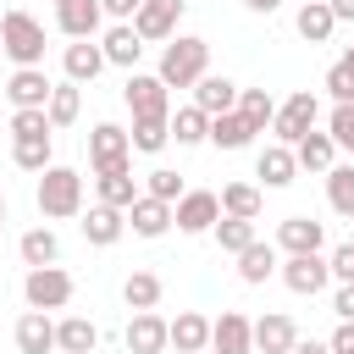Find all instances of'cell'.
Segmentation results:
<instances>
[{"label": "cell", "mask_w": 354, "mask_h": 354, "mask_svg": "<svg viewBox=\"0 0 354 354\" xmlns=\"http://www.w3.org/2000/svg\"><path fill=\"white\" fill-rule=\"evenodd\" d=\"M100 50H105V66L133 72V66H138V55H144V39L133 33V22H111V28L100 33Z\"/></svg>", "instance_id": "obj_20"}, {"label": "cell", "mask_w": 354, "mask_h": 354, "mask_svg": "<svg viewBox=\"0 0 354 354\" xmlns=\"http://www.w3.org/2000/svg\"><path fill=\"white\" fill-rule=\"evenodd\" d=\"M326 94H332V105H354V66L348 61L326 66Z\"/></svg>", "instance_id": "obj_42"}, {"label": "cell", "mask_w": 354, "mask_h": 354, "mask_svg": "<svg viewBox=\"0 0 354 354\" xmlns=\"http://www.w3.org/2000/svg\"><path fill=\"white\" fill-rule=\"evenodd\" d=\"M122 100H127V111L133 116H171V88L155 77V72H127V83H122Z\"/></svg>", "instance_id": "obj_8"}, {"label": "cell", "mask_w": 354, "mask_h": 354, "mask_svg": "<svg viewBox=\"0 0 354 354\" xmlns=\"http://www.w3.org/2000/svg\"><path fill=\"white\" fill-rule=\"evenodd\" d=\"M326 249V227L315 216H282L277 221V254H321Z\"/></svg>", "instance_id": "obj_12"}, {"label": "cell", "mask_w": 354, "mask_h": 354, "mask_svg": "<svg viewBox=\"0 0 354 354\" xmlns=\"http://www.w3.org/2000/svg\"><path fill=\"white\" fill-rule=\"evenodd\" d=\"M288 354H332V348H326V343H315V337H299Z\"/></svg>", "instance_id": "obj_50"}, {"label": "cell", "mask_w": 354, "mask_h": 354, "mask_svg": "<svg viewBox=\"0 0 354 354\" xmlns=\"http://www.w3.org/2000/svg\"><path fill=\"white\" fill-rule=\"evenodd\" d=\"M326 177V205L343 216V221H354V166H332V171H321Z\"/></svg>", "instance_id": "obj_39"}, {"label": "cell", "mask_w": 354, "mask_h": 354, "mask_svg": "<svg viewBox=\"0 0 354 354\" xmlns=\"http://www.w3.org/2000/svg\"><path fill=\"white\" fill-rule=\"evenodd\" d=\"M77 227H83V238L94 243V249H111V243H122V232H127V210H116V205H88L83 216H77Z\"/></svg>", "instance_id": "obj_15"}, {"label": "cell", "mask_w": 354, "mask_h": 354, "mask_svg": "<svg viewBox=\"0 0 354 354\" xmlns=\"http://www.w3.org/2000/svg\"><path fill=\"white\" fill-rule=\"evenodd\" d=\"M332 310H337V321H354V282H337V293H332Z\"/></svg>", "instance_id": "obj_46"}, {"label": "cell", "mask_w": 354, "mask_h": 354, "mask_svg": "<svg viewBox=\"0 0 354 354\" xmlns=\"http://www.w3.org/2000/svg\"><path fill=\"white\" fill-rule=\"evenodd\" d=\"M50 160H55V155H50V133H44V138H11V166H17V171H33V177H39Z\"/></svg>", "instance_id": "obj_40"}, {"label": "cell", "mask_w": 354, "mask_h": 354, "mask_svg": "<svg viewBox=\"0 0 354 354\" xmlns=\"http://www.w3.org/2000/svg\"><path fill=\"white\" fill-rule=\"evenodd\" d=\"M55 28L66 39H94L105 28V11H100V0H55Z\"/></svg>", "instance_id": "obj_16"}, {"label": "cell", "mask_w": 354, "mask_h": 354, "mask_svg": "<svg viewBox=\"0 0 354 354\" xmlns=\"http://www.w3.org/2000/svg\"><path fill=\"white\" fill-rule=\"evenodd\" d=\"M11 337H17V354H55V321H50V310H22Z\"/></svg>", "instance_id": "obj_19"}, {"label": "cell", "mask_w": 354, "mask_h": 354, "mask_svg": "<svg viewBox=\"0 0 354 354\" xmlns=\"http://www.w3.org/2000/svg\"><path fill=\"white\" fill-rule=\"evenodd\" d=\"M205 133H210V116H205L199 105H183V111H171V138H177V149H194V144H205Z\"/></svg>", "instance_id": "obj_37"}, {"label": "cell", "mask_w": 354, "mask_h": 354, "mask_svg": "<svg viewBox=\"0 0 354 354\" xmlns=\"http://www.w3.org/2000/svg\"><path fill=\"white\" fill-rule=\"evenodd\" d=\"M127 354H166V315L160 310H133L122 326Z\"/></svg>", "instance_id": "obj_13"}, {"label": "cell", "mask_w": 354, "mask_h": 354, "mask_svg": "<svg viewBox=\"0 0 354 354\" xmlns=\"http://www.w3.org/2000/svg\"><path fill=\"white\" fill-rule=\"evenodd\" d=\"M210 354H254V326L243 310H221L210 321Z\"/></svg>", "instance_id": "obj_14"}, {"label": "cell", "mask_w": 354, "mask_h": 354, "mask_svg": "<svg viewBox=\"0 0 354 354\" xmlns=\"http://www.w3.org/2000/svg\"><path fill=\"white\" fill-rule=\"evenodd\" d=\"M326 133H332V144H337V149H348V155H354V105H332Z\"/></svg>", "instance_id": "obj_43"}, {"label": "cell", "mask_w": 354, "mask_h": 354, "mask_svg": "<svg viewBox=\"0 0 354 354\" xmlns=\"http://www.w3.org/2000/svg\"><path fill=\"white\" fill-rule=\"evenodd\" d=\"M133 166V144H127V127L122 122H94L88 127V171H122Z\"/></svg>", "instance_id": "obj_6"}, {"label": "cell", "mask_w": 354, "mask_h": 354, "mask_svg": "<svg viewBox=\"0 0 354 354\" xmlns=\"http://www.w3.org/2000/svg\"><path fill=\"white\" fill-rule=\"evenodd\" d=\"M44 116H50V127H55V133H61V127H72V122L83 116V83H72V77H66V83H55V88H50V100H44Z\"/></svg>", "instance_id": "obj_30"}, {"label": "cell", "mask_w": 354, "mask_h": 354, "mask_svg": "<svg viewBox=\"0 0 354 354\" xmlns=\"http://www.w3.org/2000/svg\"><path fill=\"white\" fill-rule=\"evenodd\" d=\"M0 50L11 55V66H44V22L22 6H11L0 17Z\"/></svg>", "instance_id": "obj_3"}, {"label": "cell", "mask_w": 354, "mask_h": 354, "mask_svg": "<svg viewBox=\"0 0 354 354\" xmlns=\"http://www.w3.org/2000/svg\"><path fill=\"white\" fill-rule=\"evenodd\" d=\"M72 293H77V282H72V271H61V260L55 266H28V277H22L28 310H66Z\"/></svg>", "instance_id": "obj_4"}, {"label": "cell", "mask_w": 354, "mask_h": 354, "mask_svg": "<svg viewBox=\"0 0 354 354\" xmlns=\"http://www.w3.org/2000/svg\"><path fill=\"white\" fill-rule=\"evenodd\" d=\"M44 133H55L44 111H11V138H44Z\"/></svg>", "instance_id": "obj_44"}, {"label": "cell", "mask_w": 354, "mask_h": 354, "mask_svg": "<svg viewBox=\"0 0 354 354\" xmlns=\"http://www.w3.org/2000/svg\"><path fill=\"white\" fill-rule=\"evenodd\" d=\"M254 177H260V188H288V183L299 177V160H293V149L271 138V144L254 155Z\"/></svg>", "instance_id": "obj_21"}, {"label": "cell", "mask_w": 354, "mask_h": 354, "mask_svg": "<svg viewBox=\"0 0 354 354\" xmlns=\"http://www.w3.org/2000/svg\"><path fill=\"white\" fill-rule=\"evenodd\" d=\"M127 144H133V155H160L171 144V116H133Z\"/></svg>", "instance_id": "obj_31"}, {"label": "cell", "mask_w": 354, "mask_h": 354, "mask_svg": "<svg viewBox=\"0 0 354 354\" xmlns=\"http://www.w3.org/2000/svg\"><path fill=\"white\" fill-rule=\"evenodd\" d=\"M277 277H282V288L299 293V299H315V293H326V282H332L326 254H282Z\"/></svg>", "instance_id": "obj_7"}, {"label": "cell", "mask_w": 354, "mask_h": 354, "mask_svg": "<svg viewBox=\"0 0 354 354\" xmlns=\"http://www.w3.org/2000/svg\"><path fill=\"white\" fill-rule=\"evenodd\" d=\"M293 160H299V171H332V166H337L332 133H326V127H310V133L293 144Z\"/></svg>", "instance_id": "obj_24"}, {"label": "cell", "mask_w": 354, "mask_h": 354, "mask_svg": "<svg viewBox=\"0 0 354 354\" xmlns=\"http://www.w3.org/2000/svg\"><path fill=\"white\" fill-rule=\"evenodd\" d=\"M254 326V354H288L293 343H299V326H293V315H282V310H266L260 321H249Z\"/></svg>", "instance_id": "obj_18"}, {"label": "cell", "mask_w": 354, "mask_h": 354, "mask_svg": "<svg viewBox=\"0 0 354 354\" xmlns=\"http://www.w3.org/2000/svg\"><path fill=\"white\" fill-rule=\"evenodd\" d=\"M0 227H6V194H0Z\"/></svg>", "instance_id": "obj_53"}, {"label": "cell", "mask_w": 354, "mask_h": 354, "mask_svg": "<svg viewBox=\"0 0 354 354\" xmlns=\"http://www.w3.org/2000/svg\"><path fill=\"white\" fill-rule=\"evenodd\" d=\"M17 254H22V266H55L61 260V238L50 227H28L17 238Z\"/></svg>", "instance_id": "obj_34"}, {"label": "cell", "mask_w": 354, "mask_h": 354, "mask_svg": "<svg viewBox=\"0 0 354 354\" xmlns=\"http://www.w3.org/2000/svg\"><path fill=\"white\" fill-rule=\"evenodd\" d=\"M232 260H238V277H243L249 288H260V282H271V277H277V266H282V254H277V243H260V238H254L249 249H238Z\"/></svg>", "instance_id": "obj_26"}, {"label": "cell", "mask_w": 354, "mask_h": 354, "mask_svg": "<svg viewBox=\"0 0 354 354\" xmlns=\"http://www.w3.org/2000/svg\"><path fill=\"white\" fill-rule=\"evenodd\" d=\"M50 88H55V83H50V72H44V66H17V72L6 77V88H0V94L11 100V111H44Z\"/></svg>", "instance_id": "obj_11"}, {"label": "cell", "mask_w": 354, "mask_h": 354, "mask_svg": "<svg viewBox=\"0 0 354 354\" xmlns=\"http://www.w3.org/2000/svg\"><path fill=\"white\" fill-rule=\"evenodd\" d=\"M221 216H243V221H260V210H266V188L260 183H221Z\"/></svg>", "instance_id": "obj_25"}, {"label": "cell", "mask_w": 354, "mask_h": 354, "mask_svg": "<svg viewBox=\"0 0 354 354\" xmlns=\"http://www.w3.org/2000/svg\"><path fill=\"white\" fill-rule=\"evenodd\" d=\"M216 216H221V199H216L210 188H183V199L171 205V227H177V232H188V238L210 232V227H216Z\"/></svg>", "instance_id": "obj_9"}, {"label": "cell", "mask_w": 354, "mask_h": 354, "mask_svg": "<svg viewBox=\"0 0 354 354\" xmlns=\"http://www.w3.org/2000/svg\"><path fill=\"white\" fill-rule=\"evenodd\" d=\"M210 238L221 243V254H238V249H249V243H254L260 232H254V221H243V216H216Z\"/></svg>", "instance_id": "obj_38"}, {"label": "cell", "mask_w": 354, "mask_h": 354, "mask_svg": "<svg viewBox=\"0 0 354 354\" xmlns=\"http://www.w3.org/2000/svg\"><path fill=\"white\" fill-rule=\"evenodd\" d=\"M326 271H332L337 282H354V238H348V243H337V249L326 254Z\"/></svg>", "instance_id": "obj_45"}, {"label": "cell", "mask_w": 354, "mask_h": 354, "mask_svg": "<svg viewBox=\"0 0 354 354\" xmlns=\"http://www.w3.org/2000/svg\"><path fill=\"white\" fill-rule=\"evenodd\" d=\"M315 122H321V100H315V88H293V94L277 105V116H271V138L293 149Z\"/></svg>", "instance_id": "obj_5"}, {"label": "cell", "mask_w": 354, "mask_h": 354, "mask_svg": "<svg viewBox=\"0 0 354 354\" xmlns=\"http://www.w3.org/2000/svg\"><path fill=\"white\" fill-rule=\"evenodd\" d=\"M205 72H210V39H199V33H171L166 50H160L155 77H160L166 88H194Z\"/></svg>", "instance_id": "obj_2"}, {"label": "cell", "mask_w": 354, "mask_h": 354, "mask_svg": "<svg viewBox=\"0 0 354 354\" xmlns=\"http://www.w3.org/2000/svg\"><path fill=\"white\" fill-rule=\"evenodd\" d=\"M127 227H133L138 238H166V232H171V205L155 199V194H138V199L127 205Z\"/></svg>", "instance_id": "obj_22"}, {"label": "cell", "mask_w": 354, "mask_h": 354, "mask_svg": "<svg viewBox=\"0 0 354 354\" xmlns=\"http://www.w3.org/2000/svg\"><path fill=\"white\" fill-rule=\"evenodd\" d=\"M293 28H299V39H304V44H326V39H332V28H337V17L326 11V0H299Z\"/></svg>", "instance_id": "obj_29"}, {"label": "cell", "mask_w": 354, "mask_h": 354, "mask_svg": "<svg viewBox=\"0 0 354 354\" xmlns=\"http://www.w3.org/2000/svg\"><path fill=\"white\" fill-rule=\"evenodd\" d=\"M94 194H100V205H116V210H127L144 188H138V177H133V166H122V171H100L94 177Z\"/></svg>", "instance_id": "obj_33"}, {"label": "cell", "mask_w": 354, "mask_h": 354, "mask_svg": "<svg viewBox=\"0 0 354 354\" xmlns=\"http://www.w3.org/2000/svg\"><path fill=\"white\" fill-rule=\"evenodd\" d=\"M33 205L44 221H77L83 216V171L77 166H44L39 171V188H33Z\"/></svg>", "instance_id": "obj_1"}, {"label": "cell", "mask_w": 354, "mask_h": 354, "mask_svg": "<svg viewBox=\"0 0 354 354\" xmlns=\"http://www.w3.org/2000/svg\"><path fill=\"white\" fill-rule=\"evenodd\" d=\"M343 61H348V66H354V44H348V50H343Z\"/></svg>", "instance_id": "obj_52"}, {"label": "cell", "mask_w": 354, "mask_h": 354, "mask_svg": "<svg viewBox=\"0 0 354 354\" xmlns=\"http://www.w3.org/2000/svg\"><path fill=\"white\" fill-rule=\"evenodd\" d=\"M144 0H100V11L111 17V22H133V11H138Z\"/></svg>", "instance_id": "obj_47"}, {"label": "cell", "mask_w": 354, "mask_h": 354, "mask_svg": "<svg viewBox=\"0 0 354 354\" xmlns=\"http://www.w3.org/2000/svg\"><path fill=\"white\" fill-rule=\"evenodd\" d=\"M243 11H254V17H271V11H282V0H243Z\"/></svg>", "instance_id": "obj_51"}, {"label": "cell", "mask_w": 354, "mask_h": 354, "mask_svg": "<svg viewBox=\"0 0 354 354\" xmlns=\"http://www.w3.org/2000/svg\"><path fill=\"white\" fill-rule=\"evenodd\" d=\"M205 144H216V149H249V144H254V127H249L238 111H221V116H210Z\"/></svg>", "instance_id": "obj_32"}, {"label": "cell", "mask_w": 354, "mask_h": 354, "mask_svg": "<svg viewBox=\"0 0 354 354\" xmlns=\"http://www.w3.org/2000/svg\"><path fill=\"white\" fill-rule=\"evenodd\" d=\"M61 72H66L72 83H94V77L105 72V50H100L94 39H72V44L61 50Z\"/></svg>", "instance_id": "obj_23"}, {"label": "cell", "mask_w": 354, "mask_h": 354, "mask_svg": "<svg viewBox=\"0 0 354 354\" xmlns=\"http://www.w3.org/2000/svg\"><path fill=\"white\" fill-rule=\"evenodd\" d=\"M254 133H271V116H277V100L266 88H238V105H232Z\"/></svg>", "instance_id": "obj_36"}, {"label": "cell", "mask_w": 354, "mask_h": 354, "mask_svg": "<svg viewBox=\"0 0 354 354\" xmlns=\"http://www.w3.org/2000/svg\"><path fill=\"white\" fill-rule=\"evenodd\" d=\"M166 348H177V354H199V348H210V315H199V310H177V321H166Z\"/></svg>", "instance_id": "obj_17"}, {"label": "cell", "mask_w": 354, "mask_h": 354, "mask_svg": "<svg viewBox=\"0 0 354 354\" xmlns=\"http://www.w3.org/2000/svg\"><path fill=\"white\" fill-rule=\"evenodd\" d=\"M199 354H210V348H199Z\"/></svg>", "instance_id": "obj_54"}, {"label": "cell", "mask_w": 354, "mask_h": 354, "mask_svg": "<svg viewBox=\"0 0 354 354\" xmlns=\"http://www.w3.org/2000/svg\"><path fill=\"white\" fill-rule=\"evenodd\" d=\"M160 293H166V282L155 271H127V282H122V304L127 310H160Z\"/></svg>", "instance_id": "obj_35"}, {"label": "cell", "mask_w": 354, "mask_h": 354, "mask_svg": "<svg viewBox=\"0 0 354 354\" xmlns=\"http://www.w3.org/2000/svg\"><path fill=\"white\" fill-rule=\"evenodd\" d=\"M144 194H155V199L177 205V199H183V177H177L171 166H155V171H144Z\"/></svg>", "instance_id": "obj_41"}, {"label": "cell", "mask_w": 354, "mask_h": 354, "mask_svg": "<svg viewBox=\"0 0 354 354\" xmlns=\"http://www.w3.org/2000/svg\"><path fill=\"white\" fill-rule=\"evenodd\" d=\"M100 348V326L88 315H61L55 321V354H94Z\"/></svg>", "instance_id": "obj_27"}, {"label": "cell", "mask_w": 354, "mask_h": 354, "mask_svg": "<svg viewBox=\"0 0 354 354\" xmlns=\"http://www.w3.org/2000/svg\"><path fill=\"white\" fill-rule=\"evenodd\" d=\"M183 11H188V0H144V6L133 11V33H138L144 44H166V39L177 33Z\"/></svg>", "instance_id": "obj_10"}, {"label": "cell", "mask_w": 354, "mask_h": 354, "mask_svg": "<svg viewBox=\"0 0 354 354\" xmlns=\"http://www.w3.org/2000/svg\"><path fill=\"white\" fill-rule=\"evenodd\" d=\"M194 105H199L205 116H221V111H232V105H238V83H232V77H221V72H205V77L194 83Z\"/></svg>", "instance_id": "obj_28"}, {"label": "cell", "mask_w": 354, "mask_h": 354, "mask_svg": "<svg viewBox=\"0 0 354 354\" xmlns=\"http://www.w3.org/2000/svg\"><path fill=\"white\" fill-rule=\"evenodd\" d=\"M326 11H332L337 22H354V0H326Z\"/></svg>", "instance_id": "obj_49"}, {"label": "cell", "mask_w": 354, "mask_h": 354, "mask_svg": "<svg viewBox=\"0 0 354 354\" xmlns=\"http://www.w3.org/2000/svg\"><path fill=\"white\" fill-rule=\"evenodd\" d=\"M326 348L332 354H354V321H337V332L326 337Z\"/></svg>", "instance_id": "obj_48"}]
</instances>
